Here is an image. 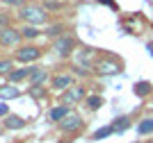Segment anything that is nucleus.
I'll list each match as a JSON object with an SVG mask.
<instances>
[{
  "label": "nucleus",
  "instance_id": "f257e3e1",
  "mask_svg": "<svg viewBox=\"0 0 153 143\" xmlns=\"http://www.w3.org/2000/svg\"><path fill=\"white\" fill-rule=\"evenodd\" d=\"M19 16L25 21L27 25H44V23H48V12H46L44 7L25 5V7L19 12Z\"/></svg>",
  "mask_w": 153,
  "mask_h": 143
},
{
  "label": "nucleus",
  "instance_id": "f03ea898",
  "mask_svg": "<svg viewBox=\"0 0 153 143\" xmlns=\"http://www.w3.org/2000/svg\"><path fill=\"white\" fill-rule=\"evenodd\" d=\"M82 98H85V89H82V87H71V89H66V91L62 93L59 105L71 107V105H76V102H80Z\"/></svg>",
  "mask_w": 153,
  "mask_h": 143
},
{
  "label": "nucleus",
  "instance_id": "7ed1b4c3",
  "mask_svg": "<svg viewBox=\"0 0 153 143\" xmlns=\"http://www.w3.org/2000/svg\"><path fill=\"white\" fill-rule=\"evenodd\" d=\"M41 57V50L37 48V45H23L21 50H16V59L23 64L27 62H34V59H39Z\"/></svg>",
  "mask_w": 153,
  "mask_h": 143
},
{
  "label": "nucleus",
  "instance_id": "20e7f679",
  "mask_svg": "<svg viewBox=\"0 0 153 143\" xmlns=\"http://www.w3.org/2000/svg\"><path fill=\"white\" fill-rule=\"evenodd\" d=\"M73 48H76V41H73L71 37L55 39V52H57L59 57H69L71 52H73Z\"/></svg>",
  "mask_w": 153,
  "mask_h": 143
},
{
  "label": "nucleus",
  "instance_id": "39448f33",
  "mask_svg": "<svg viewBox=\"0 0 153 143\" xmlns=\"http://www.w3.org/2000/svg\"><path fill=\"white\" fill-rule=\"evenodd\" d=\"M21 39V32L14 27H0V45H16Z\"/></svg>",
  "mask_w": 153,
  "mask_h": 143
},
{
  "label": "nucleus",
  "instance_id": "423d86ee",
  "mask_svg": "<svg viewBox=\"0 0 153 143\" xmlns=\"http://www.w3.org/2000/svg\"><path fill=\"white\" fill-rule=\"evenodd\" d=\"M59 127H62V132H76L82 127V118H80V114H73L71 111L66 118L59 123Z\"/></svg>",
  "mask_w": 153,
  "mask_h": 143
},
{
  "label": "nucleus",
  "instance_id": "0eeeda50",
  "mask_svg": "<svg viewBox=\"0 0 153 143\" xmlns=\"http://www.w3.org/2000/svg\"><path fill=\"white\" fill-rule=\"evenodd\" d=\"M94 70L98 75H117L121 68H119V64H117V62H96Z\"/></svg>",
  "mask_w": 153,
  "mask_h": 143
},
{
  "label": "nucleus",
  "instance_id": "6e6552de",
  "mask_svg": "<svg viewBox=\"0 0 153 143\" xmlns=\"http://www.w3.org/2000/svg\"><path fill=\"white\" fill-rule=\"evenodd\" d=\"M27 80H30L32 87H41V84L48 80V70H46V68H39V66H34V70H32V75L27 77Z\"/></svg>",
  "mask_w": 153,
  "mask_h": 143
},
{
  "label": "nucleus",
  "instance_id": "1a4fd4ad",
  "mask_svg": "<svg viewBox=\"0 0 153 143\" xmlns=\"http://www.w3.org/2000/svg\"><path fill=\"white\" fill-rule=\"evenodd\" d=\"M71 84H73V77H71V75H55V77H53V87L59 89V91L71 89Z\"/></svg>",
  "mask_w": 153,
  "mask_h": 143
},
{
  "label": "nucleus",
  "instance_id": "9d476101",
  "mask_svg": "<svg viewBox=\"0 0 153 143\" xmlns=\"http://www.w3.org/2000/svg\"><path fill=\"white\" fill-rule=\"evenodd\" d=\"M71 114V109L69 107H64V105H59V107H55V109H51V120L53 123H62L66 116Z\"/></svg>",
  "mask_w": 153,
  "mask_h": 143
},
{
  "label": "nucleus",
  "instance_id": "9b49d317",
  "mask_svg": "<svg viewBox=\"0 0 153 143\" xmlns=\"http://www.w3.org/2000/svg\"><path fill=\"white\" fill-rule=\"evenodd\" d=\"M32 70H34V66H32V68H19V70H12L7 77H9L12 82H21V80H25V77H30Z\"/></svg>",
  "mask_w": 153,
  "mask_h": 143
},
{
  "label": "nucleus",
  "instance_id": "f8f14e48",
  "mask_svg": "<svg viewBox=\"0 0 153 143\" xmlns=\"http://www.w3.org/2000/svg\"><path fill=\"white\" fill-rule=\"evenodd\" d=\"M128 127H130V118H128V116H119V118H114V123H112V130H114L117 134L126 132Z\"/></svg>",
  "mask_w": 153,
  "mask_h": 143
},
{
  "label": "nucleus",
  "instance_id": "ddd939ff",
  "mask_svg": "<svg viewBox=\"0 0 153 143\" xmlns=\"http://www.w3.org/2000/svg\"><path fill=\"white\" fill-rule=\"evenodd\" d=\"M137 134H142V136H146V134H153V118H144V120H140V125H137Z\"/></svg>",
  "mask_w": 153,
  "mask_h": 143
},
{
  "label": "nucleus",
  "instance_id": "4468645a",
  "mask_svg": "<svg viewBox=\"0 0 153 143\" xmlns=\"http://www.w3.org/2000/svg\"><path fill=\"white\" fill-rule=\"evenodd\" d=\"M5 125L9 127V130H21V127H25V120L21 118V116H7Z\"/></svg>",
  "mask_w": 153,
  "mask_h": 143
},
{
  "label": "nucleus",
  "instance_id": "2eb2a0df",
  "mask_svg": "<svg viewBox=\"0 0 153 143\" xmlns=\"http://www.w3.org/2000/svg\"><path fill=\"white\" fill-rule=\"evenodd\" d=\"M0 98H7V100L19 98V89H14V87H5V89H0Z\"/></svg>",
  "mask_w": 153,
  "mask_h": 143
},
{
  "label": "nucleus",
  "instance_id": "dca6fc26",
  "mask_svg": "<svg viewBox=\"0 0 153 143\" xmlns=\"http://www.w3.org/2000/svg\"><path fill=\"white\" fill-rule=\"evenodd\" d=\"M21 37H25V39H34V37H39V30L34 27V25H25V27L21 30Z\"/></svg>",
  "mask_w": 153,
  "mask_h": 143
},
{
  "label": "nucleus",
  "instance_id": "f3484780",
  "mask_svg": "<svg viewBox=\"0 0 153 143\" xmlns=\"http://www.w3.org/2000/svg\"><path fill=\"white\" fill-rule=\"evenodd\" d=\"M112 125H110V127H101V130H96L94 134H91V139H94V141H98V139H105V136H110V134H112Z\"/></svg>",
  "mask_w": 153,
  "mask_h": 143
},
{
  "label": "nucleus",
  "instance_id": "a211bd4d",
  "mask_svg": "<svg viewBox=\"0 0 153 143\" xmlns=\"http://www.w3.org/2000/svg\"><path fill=\"white\" fill-rule=\"evenodd\" d=\"M151 91V84L149 82H137L135 84V95H146Z\"/></svg>",
  "mask_w": 153,
  "mask_h": 143
},
{
  "label": "nucleus",
  "instance_id": "6ab92c4d",
  "mask_svg": "<svg viewBox=\"0 0 153 143\" xmlns=\"http://www.w3.org/2000/svg\"><path fill=\"white\" fill-rule=\"evenodd\" d=\"M91 57H94V50H82V55L78 57V66H87Z\"/></svg>",
  "mask_w": 153,
  "mask_h": 143
},
{
  "label": "nucleus",
  "instance_id": "aec40b11",
  "mask_svg": "<svg viewBox=\"0 0 153 143\" xmlns=\"http://www.w3.org/2000/svg\"><path fill=\"white\" fill-rule=\"evenodd\" d=\"M101 105H103L101 95H91V98H87V107H89V109H98Z\"/></svg>",
  "mask_w": 153,
  "mask_h": 143
},
{
  "label": "nucleus",
  "instance_id": "412c9836",
  "mask_svg": "<svg viewBox=\"0 0 153 143\" xmlns=\"http://www.w3.org/2000/svg\"><path fill=\"white\" fill-rule=\"evenodd\" d=\"M62 32H64L62 25H51V27H48L44 34H48V37H57V39H59V34H62Z\"/></svg>",
  "mask_w": 153,
  "mask_h": 143
},
{
  "label": "nucleus",
  "instance_id": "4be33fe9",
  "mask_svg": "<svg viewBox=\"0 0 153 143\" xmlns=\"http://www.w3.org/2000/svg\"><path fill=\"white\" fill-rule=\"evenodd\" d=\"M12 73V62L9 59H0V75H9Z\"/></svg>",
  "mask_w": 153,
  "mask_h": 143
},
{
  "label": "nucleus",
  "instance_id": "5701e85b",
  "mask_svg": "<svg viewBox=\"0 0 153 143\" xmlns=\"http://www.w3.org/2000/svg\"><path fill=\"white\" fill-rule=\"evenodd\" d=\"M64 2H57V0H44V9H62Z\"/></svg>",
  "mask_w": 153,
  "mask_h": 143
},
{
  "label": "nucleus",
  "instance_id": "b1692460",
  "mask_svg": "<svg viewBox=\"0 0 153 143\" xmlns=\"http://www.w3.org/2000/svg\"><path fill=\"white\" fill-rule=\"evenodd\" d=\"M2 2H7V5H14V7H23V5H25V0H2Z\"/></svg>",
  "mask_w": 153,
  "mask_h": 143
},
{
  "label": "nucleus",
  "instance_id": "393cba45",
  "mask_svg": "<svg viewBox=\"0 0 153 143\" xmlns=\"http://www.w3.org/2000/svg\"><path fill=\"white\" fill-rule=\"evenodd\" d=\"M0 25H2V27H9V18H7V14H2V12H0Z\"/></svg>",
  "mask_w": 153,
  "mask_h": 143
},
{
  "label": "nucleus",
  "instance_id": "a878e982",
  "mask_svg": "<svg viewBox=\"0 0 153 143\" xmlns=\"http://www.w3.org/2000/svg\"><path fill=\"white\" fill-rule=\"evenodd\" d=\"M149 50H151V55H153V43H149Z\"/></svg>",
  "mask_w": 153,
  "mask_h": 143
},
{
  "label": "nucleus",
  "instance_id": "bb28decb",
  "mask_svg": "<svg viewBox=\"0 0 153 143\" xmlns=\"http://www.w3.org/2000/svg\"><path fill=\"white\" fill-rule=\"evenodd\" d=\"M135 143H142V141H135Z\"/></svg>",
  "mask_w": 153,
  "mask_h": 143
}]
</instances>
